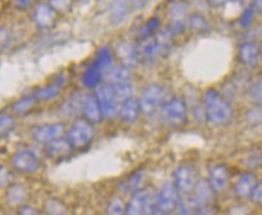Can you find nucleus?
I'll use <instances>...</instances> for the list:
<instances>
[{
    "label": "nucleus",
    "mask_w": 262,
    "mask_h": 215,
    "mask_svg": "<svg viewBox=\"0 0 262 215\" xmlns=\"http://www.w3.org/2000/svg\"><path fill=\"white\" fill-rule=\"evenodd\" d=\"M253 18H254V10L251 8L244 10V12L242 13V16L239 18V25L243 27V28H245V27L251 25Z\"/></svg>",
    "instance_id": "2f4dec72"
},
{
    "label": "nucleus",
    "mask_w": 262,
    "mask_h": 215,
    "mask_svg": "<svg viewBox=\"0 0 262 215\" xmlns=\"http://www.w3.org/2000/svg\"><path fill=\"white\" fill-rule=\"evenodd\" d=\"M147 0H130V8H132V10H136V11L145 8Z\"/></svg>",
    "instance_id": "72a5a7b5"
},
{
    "label": "nucleus",
    "mask_w": 262,
    "mask_h": 215,
    "mask_svg": "<svg viewBox=\"0 0 262 215\" xmlns=\"http://www.w3.org/2000/svg\"><path fill=\"white\" fill-rule=\"evenodd\" d=\"M249 95L255 103L262 104V79L256 80V81L251 83Z\"/></svg>",
    "instance_id": "cd10ccee"
},
{
    "label": "nucleus",
    "mask_w": 262,
    "mask_h": 215,
    "mask_svg": "<svg viewBox=\"0 0 262 215\" xmlns=\"http://www.w3.org/2000/svg\"><path fill=\"white\" fill-rule=\"evenodd\" d=\"M140 113H142V110H140L139 99L134 98V97H130V98L120 103L119 115L121 119H122L123 122H136Z\"/></svg>",
    "instance_id": "9d476101"
},
{
    "label": "nucleus",
    "mask_w": 262,
    "mask_h": 215,
    "mask_svg": "<svg viewBox=\"0 0 262 215\" xmlns=\"http://www.w3.org/2000/svg\"><path fill=\"white\" fill-rule=\"evenodd\" d=\"M36 102H38V99H36V97L34 95L25 96L12 104L11 112L12 114H15V115H25V114L29 113L30 110L34 107Z\"/></svg>",
    "instance_id": "6ab92c4d"
},
{
    "label": "nucleus",
    "mask_w": 262,
    "mask_h": 215,
    "mask_svg": "<svg viewBox=\"0 0 262 215\" xmlns=\"http://www.w3.org/2000/svg\"><path fill=\"white\" fill-rule=\"evenodd\" d=\"M203 107L204 116L213 125H224L232 116V106L216 90L204 93Z\"/></svg>",
    "instance_id": "f257e3e1"
},
{
    "label": "nucleus",
    "mask_w": 262,
    "mask_h": 215,
    "mask_svg": "<svg viewBox=\"0 0 262 215\" xmlns=\"http://www.w3.org/2000/svg\"><path fill=\"white\" fill-rule=\"evenodd\" d=\"M251 195H253L254 201H256V202H262V183L258 184L257 186H255V189Z\"/></svg>",
    "instance_id": "f704fd0d"
},
{
    "label": "nucleus",
    "mask_w": 262,
    "mask_h": 215,
    "mask_svg": "<svg viewBox=\"0 0 262 215\" xmlns=\"http://www.w3.org/2000/svg\"><path fill=\"white\" fill-rule=\"evenodd\" d=\"M164 99V90L159 83H151L146 86L139 98L140 110L145 116L154 115L162 106Z\"/></svg>",
    "instance_id": "39448f33"
},
{
    "label": "nucleus",
    "mask_w": 262,
    "mask_h": 215,
    "mask_svg": "<svg viewBox=\"0 0 262 215\" xmlns=\"http://www.w3.org/2000/svg\"><path fill=\"white\" fill-rule=\"evenodd\" d=\"M238 58L242 64L254 67L260 58V50L253 42H244L238 49Z\"/></svg>",
    "instance_id": "f8f14e48"
},
{
    "label": "nucleus",
    "mask_w": 262,
    "mask_h": 215,
    "mask_svg": "<svg viewBox=\"0 0 262 215\" xmlns=\"http://www.w3.org/2000/svg\"><path fill=\"white\" fill-rule=\"evenodd\" d=\"M81 113L83 117L87 121H90L91 123L96 125V123H99L104 117L102 115V112H100L99 104L97 102V98L95 93H87V95H83L82 98V104H81Z\"/></svg>",
    "instance_id": "6e6552de"
},
{
    "label": "nucleus",
    "mask_w": 262,
    "mask_h": 215,
    "mask_svg": "<svg viewBox=\"0 0 262 215\" xmlns=\"http://www.w3.org/2000/svg\"><path fill=\"white\" fill-rule=\"evenodd\" d=\"M176 201V191L172 187H166L162 193V204L164 207H170Z\"/></svg>",
    "instance_id": "7c9ffc66"
},
{
    "label": "nucleus",
    "mask_w": 262,
    "mask_h": 215,
    "mask_svg": "<svg viewBox=\"0 0 262 215\" xmlns=\"http://www.w3.org/2000/svg\"><path fill=\"white\" fill-rule=\"evenodd\" d=\"M103 79V73L96 68L95 66L91 64L89 68L82 74V83L89 89H96L100 85Z\"/></svg>",
    "instance_id": "412c9836"
},
{
    "label": "nucleus",
    "mask_w": 262,
    "mask_h": 215,
    "mask_svg": "<svg viewBox=\"0 0 262 215\" xmlns=\"http://www.w3.org/2000/svg\"><path fill=\"white\" fill-rule=\"evenodd\" d=\"M103 79L106 80L107 83L117 85V83L130 82V72L128 67L123 64L110 66L103 74Z\"/></svg>",
    "instance_id": "9b49d317"
},
{
    "label": "nucleus",
    "mask_w": 262,
    "mask_h": 215,
    "mask_svg": "<svg viewBox=\"0 0 262 215\" xmlns=\"http://www.w3.org/2000/svg\"><path fill=\"white\" fill-rule=\"evenodd\" d=\"M66 81L67 76L60 74L52 82H50L48 86L40 87V89L36 90L34 92V96L36 97V99L41 100V102H50V100L55 99L59 95L60 90H62Z\"/></svg>",
    "instance_id": "1a4fd4ad"
},
{
    "label": "nucleus",
    "mask_w": 262,
    "mask_h": 215,
    "mask_svg": "<svg viewBox=\"0 0 262 215\" xmlns=\"http://www.w3.org/2000/svg\"><path fill=\"white\" fill-rule=\"evenodd\" d=\"M186 6L183 3H174L169 8V18L172 25H185V16H186Z\"/></svg>",
    "instance_id": "5701e85b"
},
{
    "label": "nucleus",
    "mask_w": 262,
    "mask_h": 215,
    "mask_svg": "<svg viewBox=\"0 0 262 215\" xmlns=\"http://www.w3.org/2000/svg\"><path fill=\"white\" fill-rule=\"evenodd\" d=\"M130 8V0H113L109 9L110 19L114 25H119L127 17Z\"/></svg>",
    "instance_id": "4468645a"
},
{
    "label": "nucleus",
    "mask_w": 262,
    "mask_h": 215,
    "mask_svg": "<svg viewBox=\"0 0 262 215\" xmlns=\"http://www.w3.org/2000/svg\"><path fill=\"white\" fill-rule=\"evenodd\" d=\"M13 164L18 169L25 170V172H32L38 167V159L32 151L21 150L13 157Z\"/></svg>",
    "instance_id": "ddd939ff"
},
{
    "label": "nucleus",
    "mask_w": 262,
    "mask_h": 215,
    "mask_svg": "<svg viewBox=\"0 0 262 215\" xmlns=\"http://www.w3.org/2000/svg\"><path fill=\"white\" fill-rule=\"evenodd\" d=\"M95 137L93 123L87 121L85 117L76 119L70 126L67 133V139L69 140L73 147H85L92 142Z\"/></svg>",
    "instance_id": "20e7f679"
},
{
    "label": "nucleus",
    "mask_w": 262,
    "mask_h": 215,
    "mask_svg": "<svg viewBox=\"0 0 262 215\" xmlns=\"http://www.w3.org/2000/svg\"><path fill=\"white\" fill-rule=\"evenodd\" d=\"M83 96L80 95L79 92H74L67 98L60 105V112L64 116L72 117L76 115L79 112H81V104H82Z\"/></svg>",
    "instance_id": "2eb2a0df"
},
{
    "label": "nucleus",
    "mask_w": 262,
    "mask_h": 215,
    "mask_svg": "<svg viewBox=\"0 0 262 215\" xmlns=\"http://www.w3.org/2000/svg\"><path fill=\"white\" fill-rule=\"evenodd\" d=\"M210 197V189L207 184H200V186L197 187V195L196 200L200 201V202H206V201L209 200Z\"/></svg>",
    "instance_id": "c756f323"
},
{
    "label": "nucleus",
    "mask_w": 262,
    "mask_h": 215,
    "mask_svg": "<svg viewBox=\"0 0 262 215\" xmlns=\"http://www.w3.org/2000/svg\"><path fill=\"white\" fill-rule=\"evenodd\" d=\"M254 2H255V6H256V9L260 12H262V0H254Z\"/></svg>",
    "instance_id": "e433bc0d"
},
{
    "label": "nucleus",
    "mask_w": 262,
    "mask_h": 215,
    "mask_svg": "<svg viewBox=\"0 0 262 215\" xmlns=\"http://www.w3.org/2000/svg\"><path fill=\"white\" fill-rule=\"evenodd\" d=\"M189 27L193 30V32H197V33L207 32V30L209 29V25H208V22L200 15H193L192 17L190 18Z\"/></svg>",
    "instance_id": "a878e982"
},
{
    "label": "nucleus",
    "mask_w": 262,
    "mask_h": 215,
    "mask_svg": "<svg viewBox=\"0 0 262 215\" xmlns=\"http://www.w3.org/2000/svg\"><path fill=\"white\" fill-rule=\"evenodd\" d=\"M116 50L117 55H119L120 59L122 60L123 66L129 68V67H134L137 64L139 52H138V49L134 48L133 45H130L128 42H122Z\"/></svg>",
    "instance_id": "dca6fc26"
},
{
    "label": "nucleus",
    "mask_w": 262,
    "mask_h": 215,
    "mask_svg": "<svg viewBox=\"0 0 262 215\" xmlns=\"http://www.w3.org/2000/svg\"><path fill=\"white\" fill-rule=\"evenodd\" d=\"M16 120L10 114L3 113L0 116V134L3 138L8 137L10 133L15 130Z\"/></svg>",
    "instance_id": "393cba45"
},
{
    "label": "nucleus",
    "mask_w": 262,
    "mask_h": 215,
    "mask_svg": "<svg viewBox=\"0 0 262 215\" xmlns=\"http://www.w3.org/2000/svg\"><path fill=\"white\" fill-rule=\"evenodd\" d=\"M198 215H211V211L209 209H203L198 213Z\"/></svg>",
    "instance_id": "4c0bfd02"
},
{
    "label": "nucleus",
    "mask_w": 262,
    "mask_h": 215,
    "mask_svg": "<svg viewBox=\"0 0 262 215\" xmlns=\"http://www.w3.org/2000/svg\"><path fill=\"white\" fill-rule=\"evenodd\" d=\"M160 116L163 125L168 127H178L183 125L187 116L186 103L179 97L168 99L160 107Z\"/></svg>",
    "instance_id": "f03ea898"
},
{
    "label": "nucleus",
    "mask_w": 262,
    "mask_h": 215,
    "mask_svg": "<svg viewBox=\"0 0 262 215\" xmlns=\"http://www.w3.org/2000/svg\"><path fill=\"white\" fill-rule=\"evenodd\" d=\"M64 133L63 123H43V125L35 126L32 131V136L36 142L42 144H49L53 140L62 138Z\"/></svg>",
    "instance_id": "423d86ee"
},
{
    "label": "nucleus",
    "mask_w": 262,
    "mask_h": 215,
    "mask_svg": "<svg viewBox=\"0 0 262 215\" xmlns=\"http://www.w3.org/2000/svg\"><path fill=\"white\" fill-rule=\"evenodd\" d=\"M254 189H255V178L251 176V174L242 176L236 185V192L238 196H242V197L253 193Z\"/></svg>",
    "instance_id": "4be33fe9"
},
{
    "label": "nucleus",
    "mask_w": 262,
    "mask_h": 215,
    "mask_svg": "<svg viewBox=\"0 0 262 215\" xmlns=\"http://www.w3.org/2000/svg\"><path fill=\"white\" fill-rule=\"evenodd\" d=\"M261 50H262V42H261Z\"/></svg>",
    "instance_id": "58836bf2"
},
{
    "label": "nucleus",
    "mask_w": 262,
    "mask_h": 215,
    "mask_svg": "<svg viewBox=\"0 0 262 215\" xmlns=\"http://www.w3.org/2000/svg\"><path fill=\"white\" fill-rule=\"evenodd\" d=\"M227 170L226 168L223 166H216L210 170L209 179H210V185L214 187L215 190L221 191L226 186L227 183Z\"/></svg>",
    "instance_id": "aec40b11"
},
{
    "label": "nucleus",
    "mask_w": 262,
    "mask_h": 215,
    "mask_svg": "<svg viewBox=\"0 0 262 215\" xmlns=\"http://www.w3.org/2000/svg\"><path fill=\"white\" fill-rule=\"evenodd\" d=\"M209 2V4L211 6H214V8H220V6H224L228 4V3H231L232 0H208Z\"/></svg>",
    "instance_id": "c9c22d12"
},
{
    "label": "nucleus",
    "mask_w": 262,
    "mask_h": 215,
    "mask_svg": "<svg viewBox=\"0 0 262 215\" xmlns=\"http://www.w3.org/2000/svg\"><path fill=\"white\" fill-rule=\"evenodd\" d=\"M33 2H34V0H13V4L16 5V8L21 10H27L30 8Z\"/></svg>",
    "instance_id": "473e14b6"
},
{
    "label": "nucleus",
    "mask_w": 262,
    "mask_h": 215,
    "mask_svg": "<svg viewBox=\"0 0 262 215\" xmlns=\"http://www.w3.org/2000/svg\"><path fill=\"white\" fill-rule=\"evenodd\" d=\"M48 145V153L51 157H59L66 156L72 151L73 145L66 138H58L53 142L46 144Z\"/></svg>",
    "instance_id": "f3484780"
},
{
    "label": "nucleus",
    "mask_w": 262,
    "mask_h": 215,
    "mask_svg": "<svg viewBox=\"0 0 262 215\" xmlns=\"http://www.w3.org/2000/svg\"><path fill=\"white\" fill-rule=\"evenodd\" d=\"M114 92H115L116 99L119 102H123V100L133 97V86L130 82H123V83H117V85H113Z\"/></svg>",
    "instance_id": "b1692460"
},
{
    "label": "nucleus",
    "mask_w": 262,
    "mask_h": 215,
    "mask_svg": "<svg viewBox=\"0 0 262 215\" xmlns=\"http://www.w3.org/2000/svg\"><path fill=\"white\" fill-rule=\"evenodd\" d=\"M160 26V19L154 17V18H150L149 21L146 22V25L143 27L142 29H140V38L142 39H145V38H149V36H152V33L155 32V30L159 28Z\"/></svg>",
    "instance_id": "bb28decb"
},
{
    "label": "nucleus",
    "mask_w": 262,
    "mask_h": 215,
    "mask_svg": "<svg viewBox=\"0 0 262 215\" xmlns=\"http://www.w3.org/2000/svg\"><path fill=\"white\" fill-rule=\"evenodd\" d=\"M33 22L40 29H48L55 23L56 11L50 4L46 3H39L35 5L32 15Z\"/></svg>",
    "instance_id": "0eeeda50"
},
{
    "label": "nucleus",
    "mask_w": 262,
    "mask_h": 215,
    "mask_svg": "<svg viewBox=\"0 0 262 215\" xmlns=\"http://www.w3.org/2000/svg\"><path fill=\"white\" fill-rule=\"evenodd\" d=\"M95 96L104 119H114L119 114V100L116 99L112 83H100L95 89Z\"/></svg>",
    "instance_id": "7ed1b4c3"
},
{
    "label": "nucleus",
    "mask_w": 262,
    "mask_h": 215,
    "mask_svg": "<svg viewBox=\"0 0 262 215\" xmlns=\"http://www.w3.org/2000/svg\"><path fill=\"white\" fill-rule=\"evenodd\" d=\"M177 186L183 191H189L193 186V173L190 167L183 166L176 172Z\"/></svg>",
    "instance_id": "a211bd4d"
},
{
    "label": "nucleus",
    "mask_w": 262,
    "mask_h": 215,
    "mask_svg": "<svg viewBox=\"0 0 262 215\" xmlns=\"http://www.w3.org/2000/svg\"><path fill=\"white\" fill-rule=\"evenodd\" d=\"M73 0H49V4L55 9L56 12L68 11Z\"/></svg>",
    "instance_id": "c85d7f7f"
}]
</instances>
